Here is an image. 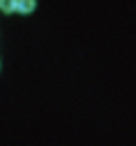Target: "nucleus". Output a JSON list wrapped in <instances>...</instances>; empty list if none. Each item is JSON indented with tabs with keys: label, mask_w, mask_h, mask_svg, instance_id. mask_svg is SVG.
<instances>
[{
	"label": "nucleus",
	"mask_w": 136,
	"mask_h": 146,
	"mask_svg": "<svg viewBox=\"0 0 136 146\" xmlns=\"http://www.w3.org/2000/svg\"><path fill=\"white\" fill-rule=\"evenodd\" d=\"M0 11H5V14L16 11V0H0Z\"/></svg>",
	"instance_id": "nucleus-2"
},
{
	"label": "nucleus",
	"mask_w": 136,
	"mask_h": 146,
	"mask_svg": "<svg viewBox=\"0 0 136 146\" xmlns=\"http://www.w3.org/2000/svg\"><path fill=\"white\" fill-rule=\"evenodd\" d=\"M36 9V0H16V11L18 14H32Z\"/></svg>",
	"instance_id": "nucleus-1"
}]
</instances>
